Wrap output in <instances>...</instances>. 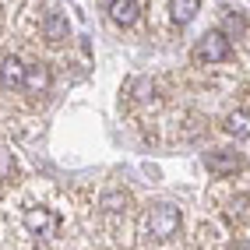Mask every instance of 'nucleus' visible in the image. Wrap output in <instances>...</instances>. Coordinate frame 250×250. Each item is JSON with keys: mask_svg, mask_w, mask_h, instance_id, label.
<instances>
[{"mask_svg": "<svg viewBox=\"0 0 250 250\" xmlns=\"http://www.w3.org/2000/svg\"><path fill=\"white\" fill-rule=\"evenodd\" d=\"M49 85H53L49 67H42V63H28V67H25V92L42 95V92H49Z\"/></svg>", "mask_w": 250, "mask_h": 250, "instance_id": "39448f33", "label": "nucleus"}, {"mask_svg": "<svg viewBox=\"0 0 250 250\" xmlns=\"http://www.w3.org/2000/svg\"><path fill=\"white\" fill-rule=\"evenodd\" d=\"M222 25H226V36H243V28H247V18L240 11H226V18H222Z\"/></svg>", "mask_w": 250, "mask_h": 250, "instance_id": "f8f14e48", "label": "nucleus"}, {"mask_svg": "<svg viewBox=\"0 0 250 250\" xmlns=\"http://www.w3.org/2000/svg\"><path fill=\"white\" fill-rule=\"evenodd\" d=\"M138 0H113L109 4V18L116 21V25H134L138 21Z\"/></svg>", "mask_w": 250, "mask_h": 250, "instance_id": "0eeeda50", "label": "nucleus"}, {"mask_svg": "<svg viewBox=\"0 0 250 250\" xmlns=\"http://www.w3.org/2000/svg\"><path fill=\"white\" fill-rule=\"evenodd\" d=\"M0 85L7 92L25 88V63L18 57H0Z\"/></svg>", "mask_w": 250, "mask_h": 250, "instance_id": "20e7f679", "label": "nucleus"}, {"mask_svg": "<svg viewBox=\"0 0 250 250\" xmlns=\"http://www.w3.org/2000/svg\"><path fill=\"white\" fill-rule=\"evenodd\" d=\"M106 4H113V0H106Z\"/></svg>", "mask_w": 250, "mask_h": 250, "instance_id": "4468645a", "label": "nucleus"}, {"mask_svg": "<svg viewBox=\"0 0 250 250\" xmlns=\"http://www.w3.org/2000/svg\"><path fill=\"white\" fill-rule=\"evenodd\" d=\"M197 11H201V0H173V21H176V25L194 21Z\"/></svg>", "mask_w": 250, "mask_h": 250, "instance_id": "9d476101", "label": "nucleus"}, {"mask_svg": "<svg viewBox=\"0 0 250 250\" xmlns=\"http://www.w3.org/2000/svg\"><path fill=\"white\" fill-rule=\"evenodd\" d=\"M208 173L215 176H229V173H236L240 169V152H208Z\"/></svg>", "mask_w": 250, "mask_h": 250, "instance_id": "423d86ee", "label": "nucleus"}, {"mask_svg": "<svg viewBox=\"0 0 250 250\" xmlns=\"http://www.w3.org/2000/svg\"><path fill=\"white\" fill-rule=\"evenodd\" d=\"M42 32H46V39H53V42H60V39H67L71 36V21L63 18V14H46V21H42Z\"/></svg>", "mask_w": 250, "mask_h": 250, "instance_id": "6e6552de", "label": "nucleus"}, {"mask_svg": "<svg viewBox=\"0 0 250 250\" xmlns=\"http://www.w3.org/2000/svg\"><path fill=\"white\" fill-rule=\"evenodd\" d=\"M141 229H145V236H152V240L176 236V229H180V208L176 205H155V208H148Z\"/></svg>", "mask_w": 250, "mask_h": 250, "instance_id": "f257e3e1", "label": "nucleus"}, {"mask_svg": "<svg viewBox=\"0 0 250 250\" xmlns=\"http://www.w3.org/2000/svg\"><path fill=\"white\" fill-rule=\"evenodd\" d=\"M194 57L205 60V63H222L232 57V46H229V36L226 32H205L194 46Z\"/></svg>", "mask_w": 250, "mask_h": 250, "instance_id": "7ed1b4c3", "label": "nucleus"}, {"mask_svg": "<svg viewBox=\"0 0 250 250\" xmlns=\"http://www.w3.org/2000/svg\"><path fill=\"white\" fill-rule=\"evenodd\" d=\"M21 222L28 229V236H39V240H49L53 232L60 229V215L53 208H42V205H28L21 211Z\"/></svg>", "mask_w": 250, "mask_h": 250, "instance_id": "f03ea898", "label": "nucleus"}, {"mask_svg": "<svg viewBox=\"0 0 250 250\" xmlns=\"http://www.w3.org/2000/svg\"><path fill=\"white\" fill-rule=\"evenodd\" d=\"M127 205H130V197L124 190H106L103 194V211H124Z\"/></svg>", "mask_w": 250, "mask_h": 250, "instance_id": "9b49d317", "label": "nucleus"}, {"mask_svg": "<svg viewBox=\"0 0 250 250\" xmlns=\"http://www.w3.org/2000/svg\"><path fill=\"white\" fill-rule=\"evenodd\" d=\"M226 130L232 138H250V113L247 109H232L226 116Z\"/></svg>", "mask_w": 250, "mask_h": 250, "instance_id": "1a4fd4ad", "label": "nucleus"}, {"mask_svg": "<svg viewBox=\"0 0 250 250\" xmlns=\"http://www.w3.org/2000/svg\"><path fill=\"white\" fill-rule=\"evenodd\" d=\"M14 176V159H11V152H0V183H7Z\"/></svg>", "mask_w": 250, "mask_h": 250, "instance_id": "ddd939ff", "label": "nucleus"}]
</instances>
